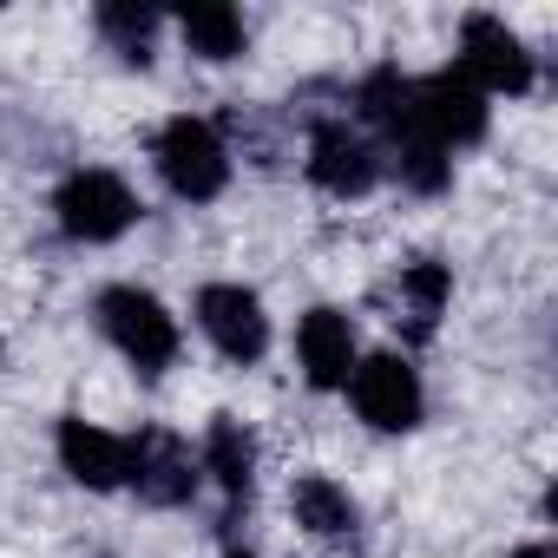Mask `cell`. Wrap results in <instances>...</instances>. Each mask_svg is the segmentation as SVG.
Wrapping results in <instances>:
<instances>
[{
    "label": "cell",
    "mask_w": 558,
    "mask_h": 558,
    "mask_svg": "<svg viewBox=\"0 0 558 558\" xmlns=\"http://www.w3.org/2000/svg\"><path fill=\"white\" fill-rule=\"evenodd\" d=\"M447 73L466 80L486 106H493V99H525L532 80H538L525 40H519L499 14H466V21H460V47H453V66H447Z\"/></svg>",
    "instance_id": "277c9868"
},
{
    "label": "cell",
    "mask_w": 558,
    "mask_h": 558,
    "mask_svg": "<svg viewBox=\"0 0 558 558\" xmlns=\"http://www.w3.org/2000/svg\"><path fill=\"white\" fill-rule=\"evenodd\" d=\"M0 362H8V342H0Z\"/></svg>",
    "instance_id": "e0dca14e"
},
{
    "label": "cell",
    "mask_w": 558,
    "mask_h": 558,
    "mask_svg": "<svg viewBox=\"0 0 558 558\" xmlns=\"http://www.w3.org/2000/svg\"><path fill=\"white\" fill-rule=\"evenodd\" d=\"M447 303H453V269L440 256L401 263V276H395V329H401V342H427L440 329Z\"/></svg>",
    "instance_id": "8fae6325"
},
{
    "label": "cell",
    "mask_w": 558,
    "mask_h": 558,
    "mask_svg": "<svg viewBox=\"0 0 558 558\" xmlns=\"http://www.w3.org/2000/svg\"><path fill=\"white\" fill-rule=\"evenodd\" d=\"M355 362H362V342H355V323L342 310L316 303V310L296 316V368H303V381L316 395H342Z\"/></svg>",
    "instance_id": "30bf717a"
},
{
    "label": "cell",
    "mask_w": 558,
    "mask_h": 558,
    "mask_svg": "<svg viewBox=\"0 0 558 558\" xmlns=\"http://www.w3.org/2000/svg\"><path fill=\"white\" fill-rule=\"evenodd\" d=\"M158 27H165V14H158V8H138V0H106V8H93V34H99L125 66H151Z\"/></svg>",
    "instance_id": "9a60e30c"
},
{
    "label": "cell",
    "mask_w": 558,
    "mask_h": 558,
    "mask_svg": "<svg viewBox=\"0 0 558 558\" xmlns=\"http://www.w3.org/2000/svg\"><path fill=\"white\" fill-rule=\"evenodd\" d=\"M512 558H551V545H545V538H532V545H519Z\"/></svg>",
    "instance_id": "2e32d148"
},
{
    "label": "cell",
    "mask_w": 558,
    "mask_h": 558,
    "mask_svg": "<svg viewBox=\"0 0 558 558\" xmlns=\"http://www.w3.org/2000/svg\"><path fill=\"white\" fill-rule=\"evenodd\" d=\"M191 316H197L204 342H210L223 362L256 368V362L269 355V310H263L256 290H243V283H204V290L191 296Z\"/></svg>",
    "instance_id": "52a82bcc"
},
{
    "label": "cell",
    "mask_w": 558,
    "mask_h": 558,
    "mask_svg": "<svg viewBox=\"0 0 558 558\" xmlns=\"http://www.w3.org/2000/svg\"><path fill=\"white\" fill-rule=\"evenodd\" d=\"M197 473H204L230 506H243V499L256 493V434H250L236 414H217V421L204 427V440H197Z\"/></svg>",
    "instance_id": "7c38bea8"
},
{
    "label": "cell",
    "mask_w": 558,
    "mask_h": 558,
    "mask_svg": "<svg viewBox=\"0 0 558 558\" xmlns=\"http://www.w3.org/2000/svg\"><path fill=\"white\" fill-rule=\"evenodd\" d=\"M342 395H349V408L362 414V427H375V434H414V427L427 421V381H421V368H414L408 355H395V349L362 355Z\"/></svg>",
    "instance_id": "8992f818"
},
{
    "label": "cell",
    "mask_w": 558,
    "mask_h": 558,
    "mask_svg": "<svg viewBox=\"0 0 558 558\" xmlns=\"http://www.w3.org/2000/svg\"><path fill=\"white\" fill-rule=\"evenodd\" d=\"M303 171H310V184L323 191V197H368L381 178H388V158H381V145L349 119V112H329V119H316L310 125V151H303Z\"/></svg>",
    "instance_id": "5b68a950"
},
{
    "label": "cell",
    "mask_w": 558,
    "mask_h": 558,
    "mask_svg": "<svg viewBox=\"0 0 558 558\" xmlns=\"http://www.w3.org/2000/svg\"><path fill=\"white\" fill-rule=\"evenodd\" d=\"M290 512H296V525H303L310 538H323V545H349V538L362 532L355 493H349L342 480H329V473H303V480L290 486Z\"/></svg>",
    "instance_id": "5bb4252c"
},
{
    "label": "cell",
    "mask_w": 558,
    "mask_h": 558,
    "mask_svg": "<svg viewBox=\"0 0 558 558\" xmlns=\"http://www.w3.org/2000/svg\"><path fill=\"white\" fill-rule=\"evenodd\" d=\"M53 453H60V473L86 493H125V473H132V434H112L86 414H66L60 434H53Z\"/></svg>",
    "instance_id": "9c48e42d"
},
{
    "label": "cell",
    "mask_w": 558,
    "mask_h": 558,
    "mask_svg": "<svg viewBox=\"0 0 558 558\" xmlns=\"http://www.w3.org/2000/svg\"><path fill=\"white\" fill-rule=\"evenodd\" d=\"M230 558H250V551H230Z\"/></svg>",
    "instance_id": "ac0fdd59"
},
{
    "label": "cell",
    "mask_w": 558,
    "mask_h": 558,
    "mask_svg": "<svg viewBox=\"0 0 558 558\" xmlns=\"http://www.w3.org/2000/svg\"><path fill=\"white\" fill-rule=\"evenodd\" d=\"M171 27H178L184 53H197L204 66H230V60L250 53V21L230 8V0H191V8L171 14Z\"/></svg>",
    "instance_id": "4fadbf2b"
},
{
    "label": "cell",
    "mask_w": 558,
    "mask_h": 558,
    "mask_svg": "<svg viewBox=\"0 0 558 558\" xmlns=\"http://www.w3.org/2000/svg\"><path fill=\"white\" fill-rule=\"evenodd\" d=\"M138 191L119 178V171H106V165H80V171H66L60 178V191H53V223H60V236L66 243H86V250H99V243H119L132 223H138Z\"/></svg>",
    "instance_id": "3957f363"
},
{
    "label": "cell",
    "mask_w": 558,
    "mask_h": 558,
    "mask_svg": "<svg viewBox=\"0 0 558 558\" xmlns=\"http://www.w3.org/2000/svg\"><path fill=\"white\" fill-rule=\"evenodd\" d=\"M93 323H99V336H106L145 381H158L165 368H178L184 329H178V316H171L151 290H138V283H106V290L93 296Z\"/></svg>",
    "instance_id": "7a4b0ae2"
},
{
    "label": "cell",
    "mask_w": 558,
    "mask_h": 558,
    "mask_svg": "<svg viewBox=\"0 0 558 558\" xmlns=\"http://www.w3.org/2000/svg\"><path fill=\"white\" fill-rule=\"evenodd\" d=\"M197 486H204V473H197L191 440H178L171 427H145V434H132V473H125V493H138V506L178 512V506L197 499Z\"/></svg>",
    "instance_id": "ba28073f"
},
{
    "label": "cell",
    "mask_w": 558,
    "mask_h": 558,
    "mask_svg": "<svg viewBox=\"0 0 558 558\" xmlns=\"http://www.w3.org/2000/svg\"><path fill=\"white\" fill-rule=\"evenodd\" d=\"M151 165H158V178H165V191L178 204H217L230 191V178H236L230 138L217 132V119H197V112H178V119L158 125Z\"/></svg>",
    "instance_id": "6da1fadb"
}]
</instances>
